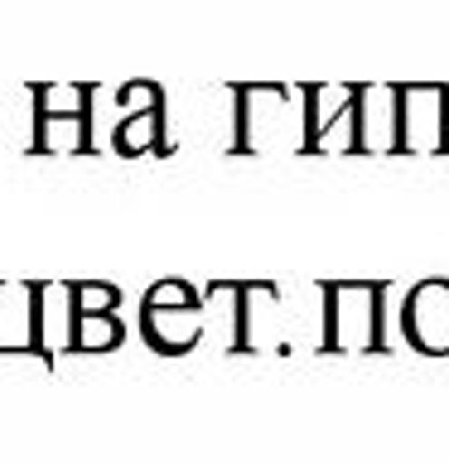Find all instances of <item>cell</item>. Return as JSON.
<instances>
[{"label": "cell", "instance_id": "cell-10", "mask_svg": "<svg viewBox=\"0 0 449 463\" xmlns=\"http://www.w3.org/2000/svg\"><path fill=\"white\" fill-rule=\"evenodd\" d=\"M401 136V92L396 82L358 87V155H396Z\"/></svg>", "mask_w": 449, "mask_h": 463}, {"label": "cell", "instance_id": "cell-7", "mask_svg": "<svg viewBox=\"0 0 449 463\" xmlns=\"http://www.w3.org/2000/svg\"><path fill=\"white\" fill-rule=\"evenodd\" d=\"M401 136L396 155H449V82H396Z\"/></svg>", "mask_w": 449, "mask_h": 463}, {"label": "cell", "instance_id": "cell-1", "mask_svg": "<svg viewBox=\"0 0 449 463\" xmlns=\"http://www.w3.org/2000/svg\"><path fill=\"white\" fill-rule=\"evenodd\" d=\"M237 136L232 155H271V150H295L304 155V87L285 82H237Z\"/></svg>", "mask_w": 449, "mask_h": 463}, {"label": "cell", "instance_id": "cell-3", "mask_svg": "<svg viewBox=\"0 0 449 463\" xmlns=\"http://www.w3.org/2000/svg\"><path fill=\"white\" fill-rule=\"evenodd\" d=\"M319 353H387V280H324Z\"/></svg>", "mask_w": 449, "mask_h": 463}, {"label": "cell", "instance_id": "cell-4", "mask_svg": "<svg viewBox=\"0 0 449 463\" xmlns=\"http://www.w3.org/2000/svg\"><path fill=\"white\" fill-rule=\"evenodd\" d=\"M208 333V309H203V289H194L179 275H165L145 289L140 299V338L159 357H188Z\"/></svg>", "mask_w": 449, "mask_h": 463}, {"label": "cell", "instance_id": "cell-9", "mask_svg": "<svg viewBox=\"0 0 449 463\" xmlns=\"http://www.w3.org/2000/svg\"><path fill=\"white\" fill-rule=\"evenodd\" d=\"M0 357L39 362V280H0Z\"/></svg>", "mask_w": 449, "mask_h": 463}, {"label": "cell", "instance_id": "cell-13", "mask_svg": "<svg viewBox=\"0 0 449 463\" xmlns=\"http://www.w3.org/2000/svg\"><path fill=\"white\" fill-rule=\"evenodd\" d=\"M72 304H78V314H116L121 309V289L101 280H72Z\"/></svg>", "mask_w": 449, "mask_h": 463}, {"label": "cell", "instance_id": "cell-2", "mask_svg": "<svg viewBox=\"0 0 449 463\" xmlns=\"http://www.w3.org/2000/svg\"><path fill=\"white\" fill-rule=\"evenodd\" d=\"M97 82H34L29 87V155H97Z\"/></svg>", "mask_w": 449, "mask_h": 463}, {"label": "cell", "instance_id": "cell-11", "mask_svg": "<svg viewBox=\"0 0 449 463\" xmlns=\"http://www.w3.org/2000/svg\"><path fill=\"white\" fill-rule=\"evenodd\" d=\"M72 328H78V304L68 280H39V367L53 372L58 353H72Z\"/></svg>", "mask_w": 449, "mask_h": 463}, {"label": "cell", "instance_id": "cell-8", "mask_svg": "<svg viewBox=\"0 0 449 463\" xmlns=\"http://www.w3.org/2000/svg\"><path fill=\"white\" fill-rule=\"evenodd\" d=\"M401 333L420 357H449V280L425 275L401 299Z\"/></svg>", "mask_w": 449, "mask_h": 463}, {"label": "cell", "instance_id": "cell-5", "mask_svg": "<svg viewBox=\"0 0 449 463\" xmlns=\"http://www.w3.org/2000/svg\"><path fill=\"white\" fill-rule=\"evenodd\" d=\"M116 101H121V116L111 126V150L121 159H165L174 155L169 140V111H165V87L159 82H126L116 87Z\"/></svg>", "mask_w": 449, "mask_h": 463}, {"label": "cell", "instance_id": "cell-6", "mask_svg": "<svg viewBox=\"0 0 449 463\" xmlns=\"http://www.w3.org/2000/svg\"><path fill=\"white\" fill-rule=\"evenodd\" d=\"M358 87L304 82V155H358Z\"/></svg>", "mask_w": 449, "mask_h": 463}, {"label": "cell", "instance_id": "cell-12", "mask_svg": "<svg viewBox=\"0 0 449 463\" xmlns=\"http://www.w3.org/2000/svg\"><path fill=\"white\" fill-rule=\"evenodd\" d=\"M126 343L121 314H78L72 328V353H116Z\"/></svg>", "mask_w": 449, "mask_h": 463}]
</instances>
